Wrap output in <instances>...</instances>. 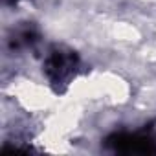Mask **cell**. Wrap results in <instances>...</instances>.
<instances>
[{
  "label": "cell",
  "mask_w": 156,
  "mask_h": 156,
  "mask_svg": "<svg viewBox=\"0 0 156 156\" xmlns=\"http://www.w3.org/2000/svg\"><path fill=\"white\" fill-rule=\"evenodd\" d=\"M77 66H79V62H77L75 53L61 46L51 48L44 57V64H42L48 81L57 87L70 83V79L75 75Z\"/></svg>",
  "instance_id": "1"
}]
</instances>
